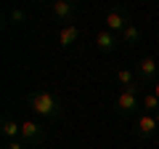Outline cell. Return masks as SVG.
I'll use <instances>...</instances> for the list:
<instances>
[{
  "label": "cell",
  "mask_w": 159,
  "mask_h": 149,
  "mask_svg": "<svg viewBox=\"0 0 159 149\" xmlns=\"http://www.w3.org/2000/svg\"><path fill=\"white\" fill-rule=\"evenodd\" d=\"M151 93H154V96L159 99V77H157V83H154V91H151Z\"/></svg>",
  "instance_id": "obj_16"
},
{
  "label": "cell",
  "mask_w": 159,
  "mask_h": 149,
  "mask_svg": "<svg viewBox=\"0 0 159 149\" xmlns=\"http://www.w3.org/2000/svg\"><path fill=\"white\" fill-rule=\"evenodd\" d=\"M138 107H141V83L122 88L119 96L114 99V112L122 117H130L133 112H138Z\"/></svg>",
  "instance_id": "obj_2"
},
{
  "label": "cell",
  "mask_w": 159,
  "mask_h": 149,
  "mask_svg": "<svg viewBox=\"0 0 159 149\" xmlns=\"http://www.w3.org/2000/svg\"><path fill=\"white\" fill-rule=\"evenodd\" d=\"M77 37H80V27H77V24H66V27H61V32H58V46L69 48Z\"/></svg>",
  "instance_id": "obj_10"
},
{
  "label": "cell",
  "mask_w": 159,
  "mask_h": 149,
  "mask_svg": "<svg viewBox=\"0 0 159 149\" xmlns=\"http://www.w3.org/2000/svg\"><path fill=\"white\" fill-rule=\"evenodd\" d=\"M21 141L27 144V147H37V144L45 141V131H43L37 123L27 120V123H21Z\"/></svg>",
  "instance_id": "obj_5"
},
{
  "label": "cell",
  "mask_w": 159,
  "mask_h": 149,
  "mask_svg": "<svg viewBox=\"0 0 159 149\" xmlns=\"http://www.w3.org/2000/svg\"><path fill=\"white\" fill-rule=\"evenodd\" d=\"M0 133H3L6 141H16V138H21V123H16L13 117L6 115L0 120Z\"/></svg>",
  "instance_id": "obj_9"
},
{
  "label": "cell",
  "mask_w": 159,
  "mask_h": 149,
  "mask_svg": "<svg viewBox=\"0 0 159 149\" xmlns=\"http://www.w3.org/2000/svg\"><path fill=\"white\" fill-rule=\"evenodd\" d=\"M135 77H138V74L133 72V69H119V72H117V80L122 83V88H127V85H135V83H138Z\"/></svg>",
  "instance_id": "obj_14"
},
{
  "label": "cell",
  "mask_w": 159,
  "mask_h": 149,
  "mask_svg": "<svg viewBox=\"0 0 159 149\" xmlns=\"http://www.w3.org/2000/svg\"><path fill=\"white\" fill-rule=\"evenodd\" d=\"M27 104L32 112H37L40 117H45V120H61L64 117V107L58 101L56 93L51 91H29L27 93Z\"/></svg>",
  "instance_id": "obj_1"
},
{
  "label": "cell",
  "mask_w": 159,
  "mask_h": 149,
  "mask_svg": "<svg viewBox=\"0 0 159 149\" xmlns=\"http://www.w3.org/2000/svg\"><path fill=\"white\" fill-rule=\"evenodd\" d=\"M48 8H51V13L58 22H74V16H77V6L72 0H53Z\"/></svg>",
  "instance_id": "obj_6"
},
{
  "label": "cell",
  "mask_w": 159,
  "mask_h": 149,
  "mask_svg": "<svg viewBox=\"0 0 159 149\" xmlns=\"http://www.w3.org/2000/svg\"><path fill=\"white\" fill-rule=\"evenodd\" d=\"M141 107H143L146 115H157L159 112V99L154 96V93H143L141 96Z\"/></svg>",
  "instance_id": "obj_12"
},
{
  "label": "cell",
  "mask_w": 159,
  "mask_h": 149,
  "mask_svg": "<svg viewBox=\"0 0 159 149\" xmlns=\"http://www.w3.org/2000/svg\"><path fill=\"white\" fill-rule=\"evenodd\" d=\"M154 117H157V125H159V112H157V115H154Z\"/></svg>",
  "instance_id": "obj_17"
},
{
  "label": "cell",
  "mask_w": 159,
  "mask_h": 149,
  "mask_svg": "<svg viewBox=\"0 0 159 149\" xmlns=\"http://www.w3.org/2000/svg\"><path fill=\"white\" fill-rule=\"evenodd\" d=\"M3 149H27V144L21 141V138H16V141H6V147Z\"/></svg>",
  "instance_id": "obj_15"
},
{
  "label": "cell",
  "mask_w": 159,
  "mask_h": 149,
  "mask_svg": "<svg viewBox=\"0 0 159 149\" xmlns=\"http://www.w3.org/2000/svg\"><path fill=\"white\" fill-rule=\"evenodd\" d=\"M122 43H125V46H135V43H141V29L130 24V27L122 32Z\"/></svg>",
  "instance_id": "obj_13"
},
{
  "label": "cell",
  "mask_w": 159,
  "mask_h": 149,
  "mask_svg": "<svg viewBox=\"0 0 159 149\" xmlns=\"http://www.w3.org/2000/svg\"><path fill=\"white\" fill-rule=\"evenodd\" d=\"M27 22H29V13L24 11V8L13 6V8L6 11V24H16V27H21V24H27Z\"/></svg>",
  "instance_id": "obj_11"
},
{
  "label": "cell",
  "mask_w": 159,
  "mask_h": 149,
  "mask_svg": "<svg viewBox=\"0 0 159 149\" xmlns=\"http://www.w3.org/2000/svg\"><path fill=\"white\" fill-rule=\"evenodd\" d=\"M103 24H106L109 32H114V35H119V37H122V32L130 27L127 8H125V6H114V8H109V13L103 16Z\"/></svg>",
  "instance_id": "obj_3"
},
{
  "label": "cell",
  "mask_w": 159,
  "mask_h": 149,
  "mask_svg": "<svg viewBox=\"0 0 159 149\" xmlns=\"http://www.w3.org/2000/svg\"><path fill=\"white\" fill-rule=\"evenodd\" d=\"M157 128H159V125H157V117L143 112V115L138 117V123H135V136H138V138H143V141H148V138H154Z\"/></svg>",
  "instance_id": "obj_7"
},
{
  "label": "cell",
  "mask_w": 159,
  "mask_h": 149,
  "mask_svg": "<svg viewBox=\"0 0 159 149\" xmlns=\"http://www.w3.org/2000/svg\"><path fill=\"white\" fill-rule=\"evenodd\" d=\"M119 43H122V37L114 35V32H109L106 27H103L101 32H98V37H96V46H98V51H101V53H114Z\"/></svg>",
  "instance_id": "obj_8"
},
{
  "label": "cell",
  "mask_w": 159,
  "mask_h": 149,
  "mask_svg": "<svg viewBox=\"0 0 159 149\" xmlns=\"http://www.w3.org/2000/svg\"><path fill=\"white\" fill-rule=\"evenodd\" d=\"M135 74H138V83L141 85H154L159 77V64L154 56H143L141 61L135 64Z\"/></svg>",
  "instance_id": "obj_4"
}]
</instances>
